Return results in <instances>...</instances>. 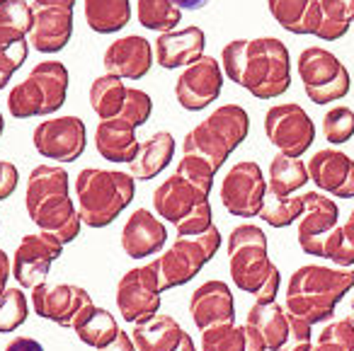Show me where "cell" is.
Segmentation results:
<instances>
[{
    "label": "cell",
    "instance_id": "6da1fadb",
    "mask_svg": "<svg viewBox=\"0 0 354 351\" xmlns=\"http://www.w3.org/2000/svg\"><path fill=\"white\" fill-rule=\"evenodd\" d=\"M221 68L231 83L257 99L281 97L291 88V56L274 37L233 39L221 51Z\"/></svg>",
    "mask_w": 354,
    "mask_h": 351
},
{
    "label": "cell",
    "instance_id": "7a4b0ae2",
    "mask_svg": "<svg viewBox=\"0 0 354 351\" xmlns=\"http://www.w3.org/2000/svg\"><path fill=\"white\" fill-rule=\"evenodd\" d=\"M25 209L39 233H49L61 245L80 235V216L71 199V177L61 165H37L27 177Z\"/></svg>",
    "mask_w": 354,
    "mask_h": 351
},
{
    "label": "cell",
    "instance_id": "3957f363",
    "mask_svg": "<svg viewBox=\"0 0 354 351\" xmlns=\"http://www.w3.org/2000/svg\"><path fill=\"white\" fill-rule=\"evenodd\" d=\"M354 288V269L306 264L289 276L284 307L308 325L333 320L337 303Z\"/></svg>",
    "mask_w": 354,
    "mask_h": 351
},
{
    "label": "cell",
    "instance_id": "277c9868",
    "mask_svg": "<svg viewBox=\"0 0 354 351\" xmlns=\"http://www.w3.org/2000/svg\"><path fill=\"white\" fill-rule=\"evenodd\" d=\"M228 272L236 288L255 296V303H274L281 274L267 252V235L260 225H236L228 235Z\"/></svg>",
    "mask_w": 354,
    "mask_h": 351
},
{
    "label": "cell",
    "instance_id": "5b68a950",
    "mask_svg": "<svg viewBox=\"0 0 354 351\" xmlns=\"http://www.w3.org/2000/svg\"><path fill=\"white\" fill-rule=\"evenodd\" d=\"M136 180L129 172L85 167L75 177V209L88 228H107L133 201Z\"/></svg>",
    "mask_w": 354,
    "mask_h": 351
},
{
    "label": "cell",
    "instance_id": "8992f818",
    "mask_svg": "<svg viewBox=\"0 0 354 351\" xmlns=\"http://www.w3.org/2000/svg\"><path fill=\"white\" fill-rule=\"evenodd\" d=\"M248 133L250 114L241 104H223L185 136L183 155H194L214 170H221L231 153L248 138Z\"/></svg>",
    "mask_w": 354,
    "mask_h": 351
},
{
    "label": "cell",
    "instance_id": "52a82bcc",
    "mask_svg": "<svg viewBox=\"0 0 354 351\" xmlns=\"http://www.w3.org/2000/svg\"><path fill=\"white\" fill-rule=\"evenodd\" d=\"M71 73L61 61H41L8 95V112L15 119L49 117L68 97Z\"/></svg>",
    "mask_w": 354,
    "mask_h": 351
},
{
    "label": "cell",
    "instance_id": "ba28073f",
    "mask_svg": "<svg viewBox=\"0 0 354 351\" xmlns=\"http://www.w3.org/2000/svg\"><path fill=\"white\" fill-rule=\"evenodd\" d=\"M218 247H221V230L216 225H212L202 235L177 238L160 257L153 259L158 272V281H160V291L165 293L170 288L189 283L216 257Z\"/></svg>",
    "mask_w": 354,
    "mask_h": 351
},
{
    "label": "cell",
    "instance_id": "9c48e42d",
    "mask_svg": "<svg viewBox=\"0 0 354 351\" xmlns=\"http://www.w3.org/2000/svg\"><path fill=\"white\" fill-rule=\"evenodd\" d=\"M245 325L255 327L267 351H308L313 344V325L291 315L279 303H255L248 310Z\"/></svg>",
    "mask_w": 354,
    "mask_h": 351
},
{
    "label": "cell",
    "instance_id": "30bf717a",
    "mask_svg": "<svg viewBox=\"0 0 354 351\" xmlns=\"http://www.w3.org/2000/svg\"><path fill=\"white\" fill-rule=\"evenodd\" d=\"M296 70H299L306 95L315 104L339 102L342 97H347L349 85H352L349 70L339 64L333 51L323 46H308L301 51Z\"/></svg>",
    "mask_w": 354,
    "mask_h": 351
},
{
    "label": "cell",
    "instance_id": "8fae6325",
    "mask_svg": "<svg viewBox=\"0 0 354 351\" xmlns=\"http://www.w3.org/2000/svg\"><path fill=\"white\" fill-rule=\"evenodd\" d=\"M160 281H158L156 264L148 262L143 267L129 269L117 283V307L119 315L129 325H138L160 312L162 303Z\"/></svg>",
    "mask_w": 354,
    "mask_h": 351
},
{
    "label": "cell",
    "instance_id": "7c38bea8",
    "mask_svg": "<svg viewBox=\"0 0 354 351\" xmlns=\"http://www.w3.org/2000/svg\"><path fill=\"white\" fill-rule=\"evenodd\" d=\"M265 133L281 155L301 158L313 146L315 124L301 104H274L265 114Z\"/></svg>",
    "mask_w": 354,
    "mask_h": 351
},
{
    "label": "cell",
    "instance_id": "4fadbf2b",
    "mask_svg": "<svg viewBox=\"0 0 354 351\" xmlns=\"http://www.w3.org/2000/svg\"><path fill=\"white\" fill-rule=\"evenodd\" d=\"M35 151L46 160L75 162L88 148V129L80 117H51L37 124L32 133Z\"/></svg>",
    "mask_w": 354,
    "mask_h": 351
},
{
    "label": "cell",
    "instance_id": "5bb4252c",
    "mask_svg": "<svg viewBox=\"0 0 354 351\" xmlns=\"http://www.w3.org/2000/svg\"><path fill=\"white\" fill-rule=\"evenodd\" d=\"M267 196V180L255 160L236 162L221 182V204L236 218H255Z\"/></svg>",
    "mask_w": 354,
    "mask_h": 351
},
{
    "label": "cell",
    "instance_id": "9a60e30c",
    "mask_svg": "<svg viewBox=\"0 0 354 351\" xmlns=\"http://www.w3.org/2000/svg\"><path fill=\"white\" fill-rule=\"evenodd\" d=\"M64 254V245L49 233H30L12 254V278L20 288H37L46 283L51 264Z\"/></svg>",
    "mask_w": 354,
    "mask_h": 351
},
{
    "label": "cell",
    "instance_id": "2e32d148",
    "mask_svg": "<svg viewBox=\"0 0 354 351\" xmlns=\"http://www.w3.org/2000/svg\"><path fill=\"white\" fill-rule=\"evenodd\" d=\"M223 90L221 61L214 56H202L183 70L175 83V97L187 112H202L218 99Z\"/></svg>",
    "mask_w": 354,
    "mask_h": 351
},
{
    "label": "cell",
    "instance_id": "e0dca14e",
    "mask_svg": "<svg viewBox=\"0 0 354 351\" xmlns=\"http://www.w3.org/2000/svg\"><path fill=\"white\" fill-rule=\"evenodd\" d=\"M30 303L39 317L56 322L66 330H73V322L78 320L80 312L93 305V296L75 283H56V286L41 283L32 288Z\"/></svg>",
    "mask_w": 354,
    "mask_h": 351
},
{
    "label": "cell",
    "instance_id": "ac0fdd59",
    "mask_svg": "<svg viewBox=\"0 0 354 351\" xmlns=\"http://www.w3.org/2000/svg\"><path fill=\"white\" fill-rule=\"evenodd\" d=\"M304 214L296 220V238L299 247L310 257H320L325 238L339 225V209L328 194L320 191H306L301 194Z\"/></svg>",
    "mask_w": 354,
    "mask_h": 351
},
{
    "label": "cell",
    "instance_id": "d6986e66",
    "mask_svg": "<svg viewBox=\"0 0 354 351\" xmlns=\"http://www.w3.org/2000/svg\"><path fill=\"white\" fill-rule=\"evenodd\" d=\"M32 30L27 35L32 49L39 54H59L73 37V8L49 6V3H30Z\"/></svg>",
    "mask_w": 354,
    "mask_h": 351
},
{
    "label": "cell",
    "instance_id": "ffe728a7",
    "mask_svg": "<svg viewBox=\"0 0 354 351\" xmlns=\"http://www.w3.org/2000/svg\"><path fill=\"white\" fill-rule=\"evenodd\" d=\"M308 180L335 199H354V160L342 151L323 148L308 160Z\"/></svg>",
    "mask_w": 354,
    "mask_h": 351
},
{
    "label": "cell",
    "instance_id": "44dd1931",
    "mask_svg": "<svg viewBox=\"0 0 354 351\" xmlns=\"http://www.w3.org/2000/svg\"><path fill=\"white\" fill-rule=\"evenodd\" d=\"M209 201V194L202 191L197 184H192L189 180L175 175L167 177L162 184H158V189L153 191V209H156L158 218H165L167 223L177 225L183 223L189 214L199 209L202 204Z\"/></svg>",
    "mask_w": 354,
    "mask_h": 351
},
{
    "label": "cell",
    "instance_id": "7402d4cb",
    "mask_svg": "<svg viewBox=\"0 0 354 351\" xmlns=\"http://www.w3.org/2000/svg\"><path fill=\"white\" fill-rule=\"evenodd\" d=\"M102 66L107 75H117L122 80H141L153 68V44L138 35L122 37L107 46Z\"/></svg>",
    "mask_w": 354,
    "mask_h": 351
},
{
    "label": "cell",
    "instance_id": "603a6c76",
    "mask_svg": "<svg viewBox=\"0 0 354 351\" xmlns=\"http://www.w3.org/2000/svg\"><path fill=\"white\" fill-rule=\"evenodd\" d=\"M189 315L199 330L236 322V301H233L231 286L226 281H218V278L197 286V291L189 298Z\"/></svg>",
    "mask_w": 354,
    "mask_h": 351
},
{
    "label": "cell",
    "instance_id": "cb8c5ba5",
    "mask_svg": "<svg viewBox=\"0 0 354 351\" xmlns=\"http://www.w3.org/2000/svg\"><path fill=\"white\" fill-rule=\"evenodd\" d=\"M167 243V228L153 211L136 209L122 228V249L127 257L143 259L158 254Z\"/></svg>",
    "mask_w": 354,
    "mask_h": 351
},
{
    "label": "cell",
    "instance_id": "d4e9b609",
    "mask_svg": "<svg viewBox=\"0 0 354 351\" xmlns=\"http://www.w3.org/2000/svg\"><path fill=\"white\" fill-rule=\"evenodd\" d=\"M204 49H207V35L202 27H185L180 32L172 30L165 35H158L153 56H156L160 68L175 70L202 59Z\"/></svg>",
    "mask_w": 354,
    "mask_h": 351
},
{
    "label": "cell",
    "instance_id": "484cf974",
    "mask_svg": "<svg viewBox=\"0 0 354 351\" xmlns=\"http://www.w3.org/2000/svg\"><path fill=\"white\" fill-rule=\"evenodd\" d=\"M95 148L109 162H131L141 151V141L136 138V129L124 119H107L97 124Z\"/></svg>",
    "mask_w": 354,
    "mask_h": 351
},
{
    "label": "cell",
    "instance_id": "4316f807",
    "mask_svg": "<svg viewBox=\"0 0 354 351\" xmlns=\"http://www.w3.org/2000/svg\"><path fill=\"white\" fill-rule=\"evenodd\" d=\"M175 148L177 143L170 131H156L141 143L138 155L129 162V175L138 182H148L158 177L172 162Z\"/></svg>",
    "mask_w": 354,
    "mask_h": 351
},
{
    "label": "cell",
    "instance_id": "83f0119b",
    "mask_svg": "<svg viewBox=\"0 0 354 351\" xmlns=\"http://www.w3.org/2000/svg\"><path fill=\"white\" fill-rule=\"evenodd\" d=\"M129 334L136 344V351H175L183 341L185 330L175 317L158 312L151 320L133 325Z\"/></svg>",
    "mask_w": 354,
    "mask_h": 351
},
{
    "label": "cell",
    "instance_id": "f1b7e54d",
    "mask_svg": "<svg viewBox=\"0 0 354 351\" xmlns=\"http://www.w3.org/2000/svg\"><path fill=\"white\" fill-rule=\"evenodd\" d=\"M272 17L291 35H315L320 27V0H267Z\"/></svg>",
    "mask_w": 354,
    "mask_h": 351
},
{
    "label": "cell",
    "instance_id": "f546056e",
    "mask_svg": "<svg viewBox=\"0 0 354 351\" xmlns=\"http://www.w3.org/2000/svg\"><path fill=\"white\" fill-rule=\"evenodd\" d=\"M73 332L85 346L102 349V346H107L109 341L119 334V325L112 312L104 310V307H97L93 303V305L85 307L78 315V320L73 322Z\"/></svg>",
    "mask_w": 354,
    "mask_h": 351
},
{
    "label": "cell",
    "instance_id": "4dcf8cb0",
    "mask_svg": "<svg viewBox=\"0 0 354 351\" xmlns=\"http://www.w3.org/2000/svg\"><path fill=\"white\" fill-rule=\"evenodd\" d=\"M85 22L97 35H117L131 20L129 0H85Z\"/></svg>",
    "mask_w": 354,
    "mask_h": 351
},
{
    "label": "cell",
    "instance_id": "1f68e13d",
    "mask_svg": "<svg viewBox=\"0 0 354 351\" xmlns=\"http://www.w3.org/2000/svg\"><path fill=\"white\" fill-rule=\"evenodd\" d=\"M127 102V85L117 75H100L90 85V107L97 114L100 122L117 119Z\"/></svg>",
    "mask_w": 354,
    "mask_h": 351
},
{
    "label": "cell",
    "instance_id": "d6a6232c",
    "mask_svg": "<svg viewBox=\"0 0 354 351\" xmlns=\"http://www.w3.org/2000/svg\"><path fill=\"white\" fill-rule=\"evenodd\" d=\"M308 182V167L301 158L274 155L270 162V177H267V191L277 196H291L296 189Z\"/></svg>",
    "mask_w": 354,
    "mask_h": 351
},
{
    "label": "cell",
    "instance_id": "836d02e7",
    "mask_svg": "<svg viewBox=\"0 0 354 351\" xmlns=\"http://www.w3.org/2000/svg\"><path fill=\"white\" fill-rule=\"evenodd\" d=\"M354 22V0H320V27L315 37L323 41H337Z\"/></svg>",
    "mask_w": 354,
    "mask_h": 351
},
{
    "label": "cell",
    "instance_id": "e575fe53",
    "mask_svg": "<svg viewBox=\"0 0 354 351\" xmlns=\"http://www.w3.org/2000/svg\"><path fill=\"white\" fill-rule=\"evenodd\" d=\"M30 56L27 35L12 30H0V90L12 80Z\"/></svg>",
    "mask_w": 354,
    "mask_h": 351
},
{
    "label": "cell",
    "instance_id": "d590c367",
    "mask_svg": "<svg viewBox=\"0 0 354 351\" xmlns=\"http://www.w3.org/2000/svg\"><path fill=\"white\" fill-rule=\"evenodd\" d=\"M183 20V10L175 8L170 0H138V25L146 30L165 35L172 32Z\"/></svg>",
    "mask_w": 354,
    "mask_h": 351
},
{
    "label": "cell",
    "instance_id": "8d00e7d4",
    "mask_svg": "<svg viewBox=\"0 0 354 351\" xmlns=\"http://www.w3.org/2000/svg\"><path fill=\"white\" fill-rule=\"evenodd\" d=\"M301 214H304V201H301V196L294 194L277 196L267 191L265 204L260 209V218L272 228H289L301 218Z\"/></svg>",
    "mask_w": 354,
    "mask_h": 351
},
{
    "label": "cell",
    "instance_id": "74e56055",
    "mask_svg": "<svg viewBox=\"0 0 354 351\" xmlns=\"http://www.w3.org/2000/svg\"><path fill=\"white\" fill-rule=\"evenodd\" d=\"M320 257L337 264L339 269H349L354 264V223L344 220L325 238L320 247Z\"/></svg>",
    "mask_w": 354,
    "mask_h": 351
},
{
    "label": "cell",
    "instance_id": "f35d334b",
    "mask_svg": "<svg viewBox=\"0 0 354 351\" xmlns=\"http://www.w3.org/2000/svg\"><path fill=\"white\" fill-rule=\"evenodd\" d=\"M30 315V301L25 296V288H6L0 293V332L10 334L20 330Z\"/></svg>",
    "mask_w": 354,
    "mask_h": 351
},
{
    "label": "cell",
    "instance_id": "ab89813d",
    "mask_svg": "<svg viewBox=\"0 0 354 351\" xmlns=\"http://www.w3.org/2000/svg\"><path fill=\"white\" fill-rule=\"evenodd\" d=\"M245 349V332L236 322L214 325L202 330V349L199 351H243Z\"/></svg>",
    "mask_w": 354,
    "mask_h": 351
},
{
    "label": "cell",
    "instance_id": "60d3db41",
    "mask_svg": "<svg viewBox=\"0 0 354 351\" xmlns=\"http://www.w3.org/2000/svg\"><path fill=\"white\" fill-rule=\"evenodd\" d=\"M323 133L330 146L347 143L354 136V112L349 107H333L323 117Z\"/></svg>",
    "mask_w": 354,
    "mask_h": 351
},
{
    "label": "cell",
    "instance_id": "b9f144b4",
    "mask_svg": "<svg viewBox=\"0 0 354 351\" xmlns=\"http://www.w3.org/2000/svg\"><path fill=\"white\" fill-rule=\"evenodd\" d=\"M0 30H12L30 35L32 6L25 0H0Z\"/></svg>",
    "mask_w": 354,
    "mask_h": 351
},
{
    "label": "cell",
    "instance_id": "7bdbcfd3",
    "mask_svg": "<svg viewBox=\"0 0 354 351\" xmlns=\"http://www.w3.org/2000/svg\"><path fill=\"white\" fill-rule=\"evenodd\" d=\"M151 114H153L151 95L138 88H127V102H124V109H122V114H119V119H124V122H129L133 129H138L151 119Z\"/></svg>",
    "mask_w": 354,
    "mask_h": 351
},
{
    "label": "cell",
    "instance_id": "ee69618b",
    "mask_svg": "<svg viewBox=\"0 0 354 351\" xmlns=\"http://www.w3.org/2000/svg\"><path fill=\"white\" fill-rule=\"evenodd\" d=\"M175 172L180 177H185V180H189L192 184H197L202 191L212 194L214 180H216V170H214L212 165H207L204 160H199V158H194V155H183V160L177 162Z\"/></svg>",
    "mask_w": 354,
    "mask_h": 351
},
{
    "label": "cell",
    "instance_id": "f6af8a7d",
    "mask_svg": "<svg viewBox=\"0 0 354 351\" xmlns=\"http://www.w3.org/2000/svg\"><path fill=\"white\" fill-rule=\"evenodd\" d=\"M315 341H325V344L337 346L339 351H354V320L352 317H342V320H333L318 332Z\"/></svg>",
    "mask_w": 354,
    "mask_h": 351
},
{
    "label": "cell",
    "instance_id": "bcb514c9",
    "mask_svg": "<svg viewBox=\"0 0 354 351\" xmlns=\"http://www.w3.org/2000/svg\"><path fill=\"white\" fill-rule=\"evenodd\" d=\"M17 184H20V172L12 162L0 160V201L10 199L15 194Z\"/></svg>",
    "mask_w": 354,
    "mask_h": 351
},
{
    "label": "cell",
    "instance_id": "7dc6e473",
    "mask_svg": "<svg viewBox=\"0 0 354 351\" xmlns=\"http://www.w3.org/2000/svg\"><path fill=\"white\" fill-rule=\"evenodd\" d=\"M97 351H136V344H133V339H131L129 332L119 330V334L114 336L107 346H102V349H97Z\"/></svg>",
    "mask_w": 354,
    "mask_h": 351
},
{
    "label": "cell",
    "instance_id": "c3c4849f",
    "mask_svg": "<svg viewBox=\"0 0 354 351\" xmlns=\"http://www.w3.org/2000/svg\"><path fill=\"white\" fill-rule=\"evenodd\" d=\"M6 351H44V346L35 336H15V339L8 341Z\"/></svg>",
    "mask_w": 354,
    "mask_h": 351
},
{
    "label": "cell",
    "instance_id": "681fc988",
    "mask_svg": "<svg viewBox=\"0 0 354 351\" xmlns=\"http://www.w3.org/2000/svg\"><path fill=\"white\" fill-rule=\"evenodd\" d=\"M243 332H245V349L243 351H267L265 341H262L260 332L250 325H243Z\"/></svg>",
    "mask_w": 354,
    "mask_h": 351
},
{
    "label": "cell",
    "instance_id": "f907efd6",
    "mask_svg": "<svg viewBox=\"0 0 354 351\" xmlns=\"http://www.w3.org/2000/svg\"><path fill=\"white\" fill-rule=\"evenodd\" d=\"M12 276V257L0 247V293L8 288V281Z\"/></svg>",
    "mask_w": 354,
    "mask_h": 351
},
{
    "label": "cell",
    "instance_id": "816d5d0a",
    "mask_svg": "<svg viewBox=\"0 0 354 351\" xmlns=\"http://www.w3.org/2000/svg\"><path fill=\"white\" fill-rule=\"evenodd\" d=\"M172 6L180 8V10H199L209 3V0H170Z\"/></svg>",
    "mask_w": 354,
    "mask_h": 351
},
{
    "label": "cell",
    "instance_id": "f5cc1de1",
    "mask_svg": "<svg viewBox=\"0 0 354 351\" xmlns=\"http://www.w3.org/2000/svg\"><path fill=\"white\" fill-rule=\"evenodd\" d=\"M175 351H197V346H194V339L192 336L185 332V336H183V341H180V346H177Z\"/></svg>",
    "mask_w": 354,
    "mask_h": 351
},
{
    "label": "cell",
    "instance_id": "db71d44e",
    "mask_svg": "<svg viewBox=\"0 0 354 351\" xmlns=\"http://www.w3.org/2000/svg\"><path fill=\"white\" fill-rule=\"evenodd\" d=\"M308 351H339V349L333 344H325V341H315V344L308 346Z\"/></svg>",
    "mask_w": 354,
    "mask_h": 351
},
{
    "label": "cell",
    "instance_id": "11a10c76",
    "mask_svg": "<svg viewBox=\"0 0 354 351\" xmlns=\"http://www.w3.org/2000/svg\"><path fill=\"white\" fill-rule=\"evenodd\" d=\"M35 3H49V6H66V8H75L78 0H35Z\"/></svg>",
    "mask_w": 354,
    "mask_h": 351
},
{
    "label": "cell",
    "instance_id": "9f6ffc18",
    "mask_svg": "<svg viewBox=\"0 0 354 351\" xmlns=\"http://www.w3.org/2000/svg\"><path fill=\"white\" fill-rule=\"evenodd\" d=\"M3 131H6V119H3V114H0V136H3Z\"/></svg>",
    "mask_w": 354,
    "mask_h": 351
},
{
    "label": "cell",
    "instance_id": "6f0895ef",
    "mask_svg": "<svg viewBox=\"0 0 354 351\" xmlns=\"http://www.w3.org/2000/svg\"><path fill=\"white\" fill-rule=\"evenodd\" d=\"M347 220H349V223H354V206H352V211H349V218Z\"/></svg>",
    "mask_w": 354,
    "mask_h": 351
},
{
    "label": "cell",
    "instance_id": "680465c9",
    "mask_svg": "<svg viewBox=\"0 0 354 351\" xmlns=\"http://www.w3.org/2000/svg\"><path fill=\"white\" fill-rule=\"evenodd\" d=\"M349 317L354 320V301H352V310H349Z\"/></svg>",
    "mask_w": 354,
    "mask_h": 351
}]
</instances>
